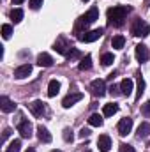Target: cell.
<instances>
[{
    "instance_id": "cell-14",
    "label": "cell",
    "mask_w": 150,
    "mask_h": 152,
    "mask_svg": "<svg viewBox=\"0 0 150 152\" xmlns=\"http://www.w3.org/2000/svg\"><path fill=\"white\" fill-rule=\"evenodd\" d=\"M0 108H2L4 113H11V112L16 110V104H14L7 96H2V97H0Z\"/></svg>"
},
{
    "instance_id": "cell-28",
    "label": "cell",
    "mask_w": 150,
    "mask_h": 152,
    "mask_svg": "<svg viewBox=\"0 0 150 152\" xmlns=\"http://www.w3.org/2000/svg\"><path fill=\"white\" fill-rule=\"evenodd\" d=\"M79 57H81L79 50H78V48H73V50L69 51V55H67V60L71 62V60H76V58H79Z\"/></svg>"
},
{
    "instance_id": "cell-37",
    "label": "cell",
    "mask_w": 150,
    "mask_h": 152,
    "mask_svg": "<svg viewBox=\"0 0 150 152\" xmlns=\"http://www.w3.org/2000/svg\"><path fill=\"white\" fill-rule=\"evenodd\" d=\"M21 2H25V0H12V4H16V5H20Z\"/></svg>"
},
{
    "instance_id": "cell-1",
    "label": "cell",
    "mask_w": 150,
    "mask_h": 152,
    "mask_svg": "<svg viewBox=\"0 0 150 152\" xmlns=\"http://www.w3.org/2000/svg\"><path fill=\"white\" fill-rule=\"evenodd\" d=\"M131 12V7L129 5H117L108 9V23L113 27H122L124 25V20L125 16Z\"/></svg>"
},
{
    "instance_id": "cell-18",
    "label": "cell",
    "mask_w": 150,
    "mask_h": 152,
    "mask_svg": "<svg viewBox=\"0 0 150 152\" xmlns=\"http://www.w3.org/2000/svg\"><path fill=\"white\" fill-rule=\"evenodd\" d=\"M58 92H60V83H58L57 80H51L50 85H48V96H50V97H55Z\"/></svg>"
},
{
    "instance_id": "cell-6",
    "label": "cell",
    "mask_w": 150,
    "mask_h": 152,
    "mask_svg": "<svg viewBox=\"0 0 150 152\" xmlns=\"http://www.w3.org/2000/svg\"><path fill=\"white\" fill-rule=\"evenodd\" d=\"M90 92H92V96H95V97L104 96V94H106V83H104V80H94V81L90 83Z\"/></svg>"
},
{
    "instance_id": "cell-26",
    "label": "cell",
    "mask_w": 150,
    "mask_h": 152,
    "mask_svg": "<svg viewBox=\"0 0 150 152\" xmlns=\"http://www.w3.org/2000/svg\"><path fill=\"white\" fill-rule=\"evenodd\" d=\"M20 149H21V142L20 140H14V142L9 143V147L5 149V152H20Z\"/></svg>"
},
{
    "instance_id": "cell-7",
    "label": "cell",
    "mask_w": 150,
    "mask_h": 152,
    "mask_svg": "<svg viewBox=\"0 0 150 152\" xmlns=\"http://www.w3.org/2000/svg\"><path fill=\"white\" fill-rule=\"evenodd\" d=\"M118 134L120 136H127L129 133H131V129H133V118H129V117H125V118H122L120 122H118Z\"/></svg>"
},
{
    "instance_id": "cell-35",
    "label": "cell",
    "mask_w": 150,
    "mask_h": 152,
    "mask_svg": "<svg viewBox=\"0 0 150 152\" xmlns=\"http://www.w3.org/2000/svg\"><path fill=\"white\" fill-rule=\"evenodd\" d=\"M9 134H11V129H5V131H4V134H2V142H4V143H5V140L9 138Z\"/></svg>"
},
{
    "instance_id": "cell-21",
    "label": "cell",
    "mask_w": 150,
    "mask_h": 152,
    "mask_svg": "<svg viewBox=\"0 0 150 152\" xmlns=\"http://www.w3.org/2000/svg\"><path fill=\"white\" fill-rule=\"evenodd\" d=\"M138 136H140V138H149L150 136V124H147V122L140 124V127H138Z\"/></svg>"
},
{
    "instance_id": "cell-5",
    "label": "cell",
    "mask_w": 150,
    "mask_h": 152,
    "mask_svg": "<svg viewBox=\"0 0 150 152\" xmlns=\"http://www.w3.org/2000/svg\"><path fill=\"white\" fill-rule=\"evenodd\" d=\"M71 50H73V46H71V42H69L66 37H58L57 39V42H55V51H57V53L67 57Z\"/></svg>"
},
{
    "instance_id": "cell-15",
    "label": "cell",
    "mask_w": 150,
    "mask_h": 152,
    "mask_svg": "<svg viewBox=\"0 0 150 152\" xmlns=\"http://www.w3.org/2000/svg\"><path fill=\"white\" fill-rule=\"evenodd\" d=\"M37 66H41V67H51V66H53L51 55H48V53H39L37 55Z\"/></svg>"
},
{
    "instance_id": "cell-27",
    "label": "cell",
    "mask_w": 150,
    "mask_h": 152,
    "mask_svg": "<svg viewBox=\"0 0 150 152\" xmlns=\"http://www.w3.org/2000/svg\"><path fill=\"white\" fill-rule=\"evenodd\" d=\"M113 53H104L103 57H101V62H103V66H111L113 64Z\"/></svg>"
},
{
    "instance_id": "cell-25",
    "label": "cell",
    "mask_w": 150,
    "mask_h": 152,
    "mask_svg": "<svg viewBox=\"0 0 150 152\" xmlns=\"http://www.w3.org/2000/svg\"><path fill=\"white\" fill-rule=\"evenodd\" d=\"M145 92V80L138 75V90H136V99H140Z\"/></svg>"
},
{
    "instance_id": "cell-20",
    "label": "cell",
    "mask_w": 150,
    "mask_h": 152,
    "mask_svg": "<svg viewBox=\"0 0 150 152\" xmlns=\"http://www.w3.org/2000/svg\"><path fill=\"white\" fill-rule=\"evenodd\" d=\"M118 112V104H115V103H108V104H104V108H103V115L104 117H111Z\"/></svg>"
},
{
    "instance_id": "cell-17",
    "label": "cell",
    "mask_w": 150,
    "mask_h": 152,
    "mask_svg": "<svg viewBox=\"0 0 150 152\" xmlns=\"http://www.w3.org/2000/svg\"><path fill=\"white\" fill-rule=\"evenodd\" d=\"M37 138L42 143H50L51 142V134H50V131L44 126H37Z\"/></svg>"
},
{
    "instance_id": "cell-40",
    "label": "cell",
    "mask_w": 150,
    "mask_h": 152,
    "mask_svg": "<svg viewBox=\"0 0 150 152\" xmlns=\"http://www.w3.org/2000/svg\"><path fill=\"white\" fill-rule=\"evenodd\" d=\"M83 2H88V0H83Z\"/></svg>"
},
{
    "instance_id": "cell-16",
    "label": "cell",
    "mask_w": 150,
    "mask_h": 152,
    "mask_svg": "<svg viewBox=\"0 0 150 152\" xmlns=\"http://www.w3.org/2000/svg\"><path fill=\"white\" fill-rule=\"evenodd\" d=\"M133 80L131 78H125V80H122V83H120V92L124 94V96H131L133 94Z\"/></svg>"
},
{
    "instance_id": "cell-36",
    "label": "cell",
    "mask_w": 150,
    "mask_h": 152,
    "mask_svg": "<svg viewBox=\"0 0 150 152\" xmlns=\"http://www.w3.org/2000/svg\"><path fill=\"white\" fill-rule=\"evenodd\" d=\"M117 90H118V88H117L115 85H111V88H110V92H111V96H113V94H117Z\"/></svg>"
},
{
    "instance_id": "cell-19",
    "label": "cell",
    "mask_w": 150,
    "mask_h": 152,
    "mask_svg": "<svg viewBox=\"0 0 150 152\" xmlns=\"http://www.w3.org/2000/svg\"><path fill=\"white\" fill-rule=\"evenodd\" d=\"M79 71H88L90 67H92V57L90 55H85V57H81V60H79Z\"/></svg>"
},
{
    "instance_id": "cell-12",
    "label": "cell",
    "mask_w": 150,
    "mask_h": 152,
    "mask_svg": "<svg viewBox=\"0 0 150 152\" xmlns=\"http://www.w3.org/2000/svg\"><path fill=\"white\" fill-rule=\"evenodd\" d=\"M28 108H30V112L36 115V117H42V115L46 113V104H44L42 101H34V103H30Z\"/></svg>"
},
{
    "instance_id": "cell-9",
    "label": "cell",
    "mask_w": 150,
    "mask_h": 152,
    "mask_svg": "<svg viewBox=\"0 0 150 152\" xmlns=\"http://www.w3.org/2000/svg\"><path fill=\"white\" fill-rule=\"evenodd\" d=\"M81 99H83V94H81V92H73V94H67V96L64 97V101H62V106H64V108H71L74 103L81 101Z\"/></svg>"
},
{
    "instance_id": "cell-2",
    "label": "cell",
    "mask_w": 150,
    "mask_h": 152,
    "mask_svg": "<svg viewBox=\"0 0 150 152\" xmlns=\"http://www.w3.org/2000/svg\"><path fill=\"white\" fill-rule=\"evenodd\" d=\"M95 20H99V9H97V7H92L88 12H85L83 16H79V18H78L76 27H74V32L81 36L83 32H87L88 25H90V23H94Z\"/></svg>"
},
{
    "instance_id": "cell-8",
    "label": "cell",
    "mask_w": 150,
    "mask_h": 152,
    "mask_svg": "<svg viewBox=\"0 0 150 152\" xmlns=\"http://www.w3.org/2000/svg\"><path fill=\"white\" fill-rule=\"evenodd\" d=\"M18 133L21 134V138H30V136H32V124H30L27 118H23V120L18 124Z\"/></svg>"
},
{
    "instance_id": "cell-38",
    "label": "cell",
    "mask_w": 150,
    "mask_h": 152,
    "mask_svg": "<svg viewBox=\"0 0 150 152\" xmlns=\"http://www.w3.org/2000/svg\"><path fill=\"white\" fill-rule=\"evenodd\" d=\"M27 152H36V151H34V149H28V151H27Z\"/></svg>"
},
{
    "instance_id": "cell-22",
    "label": "cell",
    "mask_w": 150,
    "mask_h": 152,
    "mask_svg": "<svg viewBox=\"0 0 150 152\" xmlns=\"http://www.w3.org/2000/svg\"><path fill=\"white\" fill-rule=\"evenodd\" d=\"M124 44H125V37H124V36H115V37L111 39V46L115 50H122Z\"/></svg>"
},
{
    "instance_id": "cell-13",
    "label": "cell",
    "mask_w": 150,
    "mask_h": 152,
    "mask_svg": "<svg viewBox=\"0 0 150 152\" xmlns=\"http://www.w3.org/2000/svg\"><path fill=\"white\" fill-rule=\"evenodd\" d=\"M97 147H99L101 152H110V149H111V138L108 134H101L99 140H97Z\"/></svg>"
},
{
    "instance_id": "cell-30",
    "label": "cell",
    "mask_w": 150,
    "mask_h": 152,
    "mask_svg": "<svg viewBox=\"0 0 150 152\" xmlns=\"http://www.w3.org/2000/svg\"><path fill=\"white\" fill-rule=\"evenodd\" d=\"M62 136H64V140H66L67 143H71V142L74 140V136H73V131H71L69 127H66V129H64V134H62Z\"/></svg>"
},
{
    "instance_id": "cell-29",
    "label": "cell",
    "mask_w": 150,
    "mask_h": 152,
    "mask_svg": "<svg viewBox=\"0 0 150 152\" xmlns=\"http://www.w3.org/2000/svg\"><path fill=\"white\" fill-rule=\"evenodd\" d=\"M11 34H12L11 25H2V37H4V39H9V37H11Z\"/></svg>"
},
{
    "instance_id": "cell-34",
    "label": "cell",
    "mask_w": 150,
    "mask_h": 152,
    "mask_svg": "<svg viewBox=\"0 0 150 152\" xmlns=\"http://www.w3.org/2000/svg\"><path fill=\"white\" fill-rule=\"evenodd\" d=\"M88 136H90V131H88V129H85V127H83V129H81V131H79V138H88Z\"/></svg>"
},
{
    "instance_id": "cell-39",
    "label": "cell",
    "mask_w": 150,
    "mask_h": 152,
    "mask_svg": "<svg viewBox=\"0 0 150 152\" xmlns=\"http://www.w3.org/2000/svg\"><path fill=\"white\" fill-rule=\"evenodd\" d=\"M51 152H60V151H51Z\"/></svg>"
},
{
    "instance_id": "cell-3",
    "label": "cell",
    "mask_w": 150,
    "mask_h": 152,
    "mask_svg": "<svg viewBox=\"0 0 150 152\" xmlns=\"http://www.w3.org/2000/svg\"><path fill=\"white\" fill-rule=\"evenodd\" d=\"M131 32H133V36H134V37H147V36L150 34V25H149V23H145L141 18H138V20L133 23Z\"/></svg>"
},
{
    "instance_id": "cell-33",
    "label": "cell",
    "mask_w": 150,
    "mask_h": 152,
    "mask_svg": "<svg viewBox=\"0 0 150 152\" xmlns=\"http://www.w3.org/2000/svg\"><path fill=\"white\" fill-rule=\"evenodd\" d=\"M120 152H136V151H134V147H131L127 143H122L120 145Z\"/></svg>"
},
{
    "instance_id": "cell-32",
    "label": "cell",
    "mask_w": 150,
    "mask_h": 152,
    "mask_svg": "<svg viewBox=\"0 0 150 152\" xmlns=\"http://www.w3.org/2000/svg\"><path fill=\"white\" fill-rule=\"evenodd\" d=\"M141 113L145 117H150V101H147L145 104H141Z\"/></svg>"
},
{
    "instance_id": "cell-11",
    "label": "cell",
    "mask_w": 150,
    "mask_h": 152,
    "mask_svg": "<svg viewBox=\"0 0 150 152\" xmlns=\"http://www.w3.org/2000/svg\"><path fill=\"white\" fill-rule=\"evenodd\" d=\"M30 73H32V66L30 64H23V66H20V67L14 69V78L16 80H23V78H27Z\"/></svg>"
},
{
    "instance_id": "cell-10",
    "label": "cell",
    "mask_w": 150,
    "mask_h": 152,
    "mask_svg": "<svg viewBox=\"0 0 150 152\" xmlns=\"http://www.w3.org/2000/svg\"><path fill=\"white\" fill-rule=\"evenodd\" d=\"M134 53H136V58H138V62H147V60L150 58L149 48H147L145 44H138V46L134 48Z\"/></svg>"
},
{
    "instance_id": "cell-23",
    "label": "cell",
    "mask_w": 150,
    "mask_h": 152,
    "mask_svg": "<svg viewBox=\"0 0 150 152\" xmlns=\"http://www.w3.org/2000/svg\"><path fill=\"white\" fill-rule=\"evenodd\" d=\"M88 124H90V126H94V127H101V126H103V117H101V115H97V113L90 115Z\"/></svg>"
},
{
    "instance_id": "cell-41",
    "label": "cell",
    "mask_w": 150,
    "mask_h": 152,
    "mask_svg": "<svg viewBox=\"0 0 150 152\" xmlns=\"http://www.w3.org/2000/svg\"><path fill=\"white\" fill-rule=\"evenodd\" d=\"M87 152H90V151H87Z\"/></svg>"
},
{
    "instance_id": "cell-24",
    "label": "cell",
    "mask_w": 150,
    "mask_h": 152,
    "mask_svg": "<svg viewBox=\"0 0 150 152\" xmlns=\"http://www.w3.org/2000/svg\"><path fill=\"white\" fill-rule=\"evenodd\" d=\"M11 20H12L14 23H20V21L23 20V11H21V9H18V7H16V9H12V11H11Z\"/></svg>"
},
{
    "instance_id": "cell-31",
    "label": "cell",
    "mask_w": 150,
    "mask_h": 152,
    "mask_svg": "<svg viewBox=\"0 0 150 152\" xmlns=\"http://www.w3.org/2000/svg\"><path fill=\"white\" fill-rule=\"evenodd\" d=\"M28 5H30V9H34V11H37L39 7L42 5V0H30V2H28Z\"/></svg>"
},
{
    "instance_id": "cell-4",
    "label": "cell",
    "mask_w": 150,
    "mask_h": 152,
    "mask_svg": "<svg viewBox=\"0 0 150 152\" xmlns=\"http://www.w3.org/2000/svg\"><path fill=\"white\" fill-rule=\"evenodd\" d=\"M104 34V28H95V30H87V32H83L81 36H78V39L81 41V42H94V41H97V39L101 37Z\"/></svg>"
}]
</instances>
